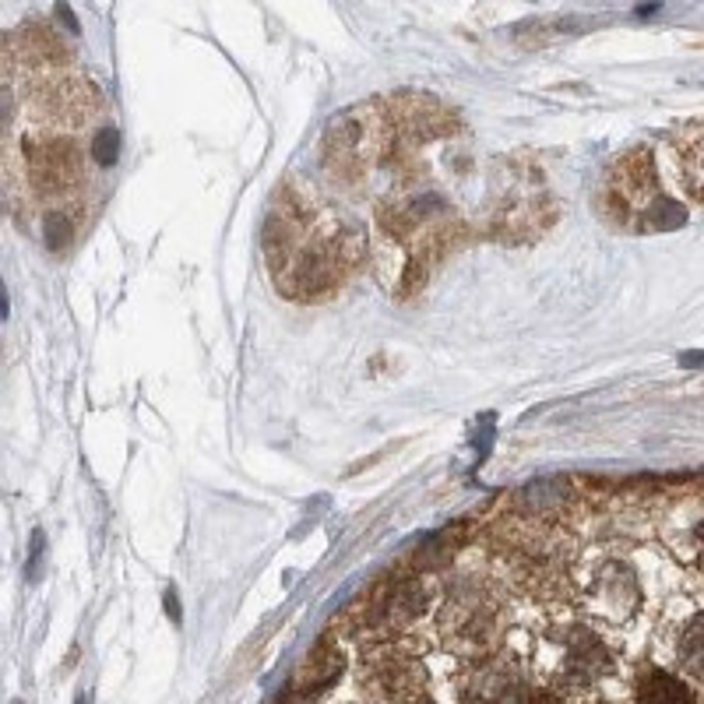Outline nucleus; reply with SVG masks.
Returning <instances> with one entry per match:
<instances>
[{
    "label": "nucleus",
    "instance_id": "24",
    "mask_svg": "<svg viewBox=\"0 0 704 704\" xmlns=\"http://www.w3.org/2000/svg\"><path fill=\"white\" fill-rule=\"evenodd\" d=\"M166 606H169V616H173V621H180V609H177V595L173 592H166Z\"/></svg>",
    "mask_w": 704,
    "mask_h": 704
},
{
    "label": "nucleus",
    "instance_id": "15",
    "mask_svg": "<svg viewBox=\"0 0 704 704\" xmlns=\"http://www.w3.org/2000/svg\"><path fill=\"white\" fill-rule=\"evenodd\" d=\"M634 701L637 704H691V691L684 680H676L673 673L655 670L637 684Z\"/></svg>",
    "mask_w": 704,
    "mask_h": 704
},
{
    "label": "nucleus",
    "instance_id": "26",
    "mask_svg": "<svg viewBox=\"0 0 704 704\" xmlns=\"http://www.w3.org/2000/svg\"><path fill=\"white\" fill-rule=\"evenodd\" d=\"M413 704H434V701H426V697H423V701H413Z\"/></svg>",
    "mask_w": 704,
    "mask_h": 704
},
{
    "label": "nucleus",
    "instance_id": "5",
    "mask_svg": "<svg viewBox=\"0 0 704 704\" xmlns=\"http://www.w3.org/2000/svg\"><path fill=\"white\" fill-rule=\"evenodd\" d=\"M543 642L557 652V680L571 691H588L613 670V652L592 627L585 624H561L543 634Z\"/></svg>",
    "mask_w": 704,
    "mask_h": 704
},
{
    "label": "nucleus",
    "instance_id": "20",
    "mask_svg": "<svg viewBox=\"0 0 704 704\" xmlns=\"http://www.w3.org/2000/svg\"><path fill=\"white\" fill-rule=\"evenodd\" d=\"M684 180H687V190L704 201V141H697L694 148H687L684 152Z\"/></svg>",
    "mask_w": 704,
    "mask_h": 704
},
{
    "label": "nucleus",
    "instance_id": "1",
    "mask_svg": "<svg viewBox=\"0 0 704 704\" xmlns=\"http://www.w3.org/2000/svg\"><path fill=\"white\" fill-rule=\"evenodd\" d=\"M265 250L275 282L289 296L314 300V296L331 292L359 265L363 232L331 208L292 198L271 211Z\"/></svg>",
    "mask_w": 704,
    "mask_h": 704
},
{
    "label": "nucleus",
    "instance_id": "12",
    "mask_svg": "<svg viewBox=\"0 0 704 704\" xmlns=\"http://www.w3.org/2000/svg\"><path fill=\"white\" fill-rule=\"evenodd\" d=\"M465 536H468L465 522H452V525H444L440 532H434V536H426L413 549V561H409L413 574H437V571H444L447 564L458 557V549L465 546Z\"/></svg>",
    "mask_w": 704,
    "mask_h": 704
},
{
    "label": "nucleus",
    "instance_id": "19",
    "mask_svg": "<svg viewBox=\"0 0 704 704\" xmlns=\"http://www.w3.org/2000/svg\"><path fill=\"white\" fill-rule=\"evenodd\" d=\"M92 159L99 166H113L120 159V127L113 123H102L96 138H92Z\"/></svg>",
    "mask_w": 704,
    "mask_h": 704
},
{
    "label": "nucleus",
    "instance_id": "8",
    "mask_svg": "<svg viewBox=\"0 0 704 704\" xmlns=\"http://www.w3.org/2000/svg\"><path fill=\"white\" fill-rule=\"evenodd\" d=\"M462 704H522L525 697V673L522 663L507 652H489L465 670Z\"/></svg>",
    "mask_w": 704,
    "mask_h": 704
},
{
    "label": "nucleus",
    "instance_id": "6",
    "mask_svg": "<svg viewBox=\"0 0 704 704\" xmlns=\"http://www.w3.org/2000/svg\"><path fill=\"white\" fill-rule=\"evenodd\" d=\"M574 599H578L592 616L609 624H624L627 616L642 603V585L637 574L621 557H599L585 567L582 582L574 585Z\"/></svg>",
    "mask_w": 704,
    "mask_h": 704
},
{
    "label": "nucleus",
    "instance_id": "27",
    "mask_svg": "<svg viewBox=\"0 0 704 704\" xmlns=\"http://www.w3.org/2000/svg\"><path fill=\"white\" fill-rule=\"evenodd\" d=\"M78 704H85V697H81V701H78Z\"/></svg>",
    "mask_w": 704,
    "mask_h": 704
},
{
    "label": "nucleus",
    "instance_id": "10",
    "mask_svg": "<svg viewBox=\"0 0 704 704\" xmlns=\"http://www.w3.org/2000/svg\"><path fill=\"white\" fill-rule=\"evenodd\" d=\"M29 169H32V180L39 184V190H63L75 177H78V148L75 141H63V138H47V141H36L29 148Z\"/></svg>",
    "mask_w": 704,
    "mask_h": 704
},
{
    "label": "nucleus",
    "instance_id": "17",
    "mask_svg": "<svg viewBox=\"0 0 704 704\" xmlns=\"http://www.w3.org/2000/svg\"><path fill=\"white\" fill-rule=\"evenodd\" d=\"M680 663H684L691 673H704V609L694 616V621L680 634Z\"/></svg>",
    "mask_w": 704,
    "mask_h": 704
},
{
    "label": "nucleus",
    "instance_id": "22",
    "mask_svg": "<svg viewBox=\"0 0 704 704\" xmlns=\"http://www.w3.org/2000/svg\"><path fill=\"white\" fill-rule=\"evenodd\" d=\"M525 704H567L557 691H549V687H539V691H532Z\"/></svg>",
    "mask_w": 704,
    "mask_h": 704
},
{
    "label": "nucleus",
    "instance_id": "16",
    "mask_svg": "<svg viewBox=\"0 0 704 704\" xmlns=\"http://www.w3.org/2000/svg\"><path fill=\"white\" fill-rule=\"evenodd\" d=\"M684 222H687L684 205H676L670 198H652L642 211V226L652 232H670V229H680Z\"/></svg>",
    "mask_w": 704,
    "mask_h": 704
},
{
    "label": "nucleus",
    "instance_id": "14",
    "mask_svg": "<svg viewBox=\"0 0 704 704\" xmlns=\"http://www.w3.org/2000/svg\"><path fill=\"white\" fill-rule=\"evenodd\" d=\"M567 504H571V489L561 479H539V483L518 489V510L528 522L553 525Z\"/></svg>",
    "mask_w": 704,
    "mask_h": 704
},
{
    "label": "nucleus",
    "instance_id": "11",
    "mask_svg": "<svg viewBox=\"0 0 704 704\" xmlns=\"http://www.w3.org/2000/svg\"><path fill=\"white\" fill-rule=\"evenodd\" d=\"M553 226V201L546 198H518L515 205L500 208V216L494 222V232L504 237L507 244L536 240Z\"/></svg>",
    "mask_w": 704,
    "mask_h": 704
},
{
    "label": "nucleus",
    "instance_id": "9",
    "mask_svg": "<svg viewBox=\"0 0 704 704\" xmlns=\"http://www.w3.org/2000/svg\"><path fill=\"white\" fill-rule=\"evenodd\" d=\"M652 190H655V162L645 148H634V152H627L621 162L613 166L609 195L624 211H637V216H642L645 198L652 195Z\"/></svg>",
    "mask_w": 704,
    "mask_h": 704
},
{
    "label": "nucleus",
    "instance_id": "23",
    "mask_svg": "<svg viewBox=\"0 0 704 704\" xmlns=\"http://www.w3.org/2000/svg\"><path fill=\"white\" fill-rule=\"evenodd\" d=\"M680 367H704V353H684L680 356Z\"/></svg>",
    "mask_w": 704,
    "mask_h": 704
},
{
    "label": "nucleus",
    "instance_id": "2",
    "mask_svg": "<svg viewBox=\"0 0 704 704\" xmlns=\"http://www.w3.org/2000/svg\"><path fill=\"white\" fill-rule=\"evenodd\" d=\"M497 631H500V595L494 585L483 578H465L447 588V595L437 606V634L447 648L476 658L494 648Z\"/></svg>",
    "mask_w": 704,
    "mask_h": 704
},
{
    "label": "nucleus",
    "instance_id": "3",
    "mask_svg": "<svg viewBox=\"0 0 704 704\" xmlns=\"http://www.w3.org/2000/svg\"><path fill=\"white\" fill-rule=\"evenodd\" d=\"M391 135H395V123L377 102L356 106V110L343 113L328 127V135L321 141L325 162L335 177L359 180L367 169H374L384 159Z\"/></svg>",
    "mask_w": 704,
    "mask_h": 704
},
{
    "label": "nucleus",
    "instance_id": "18",
    "mask_svg": "<svg viewBox=\"0 0 704 704\" xmlns=\"http://www.w3.org/2000/svg\"><path fill=\"white\" fill-rule=\"evenodd\" d=\"M42 240H47V247H50L53 254H60V250H68V247H71V240H75V222H71L68 211L53 208V211H47V216H42Z\"/></svg>",
    "mask_w": 704,
    "mask_h": 704
},
{
    "label": "nucleus",
    "instance_id": "7",
    "mask_svg": "<svg viewBox=\"0 0 704 704\" xmlns=\"http://www.w3.org/2000/svg\"><path fill=\"white\" fill-rule=\"evenodd\" d=\"M359 687L374 701L384 704H413L423 701L426 691V670L419 658L401 655V652H374L359 670Z\"/></svg>",
    "mask_w": 704,
    "mask_h": 704
},
{
    "label": "nucleus",
    "instance_id": "13",
    "mask_svg": "<svg viewBox=\"0 0 704 704\" xmlns=\"http://www.w3.org/2000/svg\"><path fill=\"white\" fill-rule=\"evenodd\" d=\"M346 673V658L343 652H338L331 642H321L307 658L300 673H296V694L300 697H310V694H321L328 687L338 684V676Z\"/></svg>",
    "mask_w": 704,
    "mask_h": 704
},
{
    "label": "nucleus",
    "instance_id": "21",
    "mask_svg": "<svg viewBox=\"0 0 704 704\" xmlns=\"http://www.w3.org/2000/svg\"><path fill=\"white\" fill-rule=\"evenodd\" d=\"M42 553H47V536H42V528H36V532H32V539H29V564H26V578H29V585L39 582Z\"/></svg>",
    "mask_w": 704,
    "mask_h": 704
},
{
    "label": "nucleus",
    "instance_id": "4",
    "mask_svg": "<svg viewBox=\"0 0 704 704\" xmlns=\"http://www.w3.org/2000/svg\"><path fill=\"white\" fill-rule=\"evenodd\" d=\"M426 606H430V595H426L419 574H391L363 595L353 613V624L359 634L384 642V637H398L409 631L426 613Z\"/></svg>",
    "mask_w": 704,
    "mask_h": 704
},
{
    "label": "nucleus",
    "instance_id": "25",
    "mask_svg": "<svg viewBox=\"0 0 704 704\" xmlns=\"http://www.w3.org/2000/svg\"><path fill=\"white\" fill-rule=\"evenodd\" d=\"M655 11H663V4H642V8H634V14H642V18H652Z\"/></svg>",
    "mask_w": 704,
    "mask_h": 704
}]
</instances>
